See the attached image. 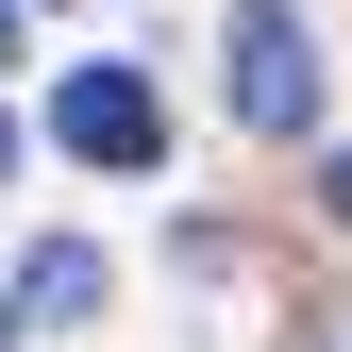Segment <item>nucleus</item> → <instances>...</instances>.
<instances>
[{
	"label": "nucleus",
	"mask_w": 352,
	"mask_h": 352,
	"mask_svg": "<svg viewBox=\"0 0 352 352\" xmlns=\"http://www.w3.org/2000/svg\"><path fill=\"white\" fill-rule=\"evenodd\" d=\"M0 51H17V0H0Z\"/></svg>",
	"instance_id": "obj_4"
},
{
	"label": "nucleus",
	"mask_w": 352,
	"mask_h": 352,
	"mask_svg": "<svg viewBox=\"0 0 352 352\" xmlns=\"http://www.w3.org/2000/svg\"><path fill=\"white\" fill-rule=\"evenodd\" d=\"M84 302H101V252H84V235H51V252L17 269V319H84Z\"/></svg>",
	"instance_id": "obj_3"
},
{
	"label": "nucleus",
	"mask_w": 352,
	"mask_h": 352,
	"mask_svg": "<svg viewBox=\"0 0 352 352\" xmlns=\"http://www.w3.org/2000/svg\"><path fill=\"white\" fill-rule=\"evenodd\" d=\"M51 135H67L84 168H151V151H168V101H151L135 67H67V84H51Z\"/></svg>",
	"instance_id": "obj_2"
},
{
	"label": "nucleus",
	"mask_w": 352,
	"mask_h": 352,
	"mask_svg": "<svg viewBox=\"0 0 352 352\" xmlns=\"http://www.w3.org/2000/svg\"><path fill=\"white\" fill-rule=\"evenodd\" d=\"M235 118L252 135H302V118H319V34H302V0H235Z\"/></svg>",
	"instance_id": "obj_1"
},
{
	"label": "nucleus",
	"mask_w": 352,
	"mask_h": 352,
	"mask_svg": "<svg viewBox=\"0 0 352 352\" xmlns=\"http://www.w3.org/2000/svg\"><path fill=\"white\" fill-rule=\"evenodd\" d=\"M0 168H17V118H0Z\"/></svg>",
	"instance_id": "obj_5"
}]
</instances>
